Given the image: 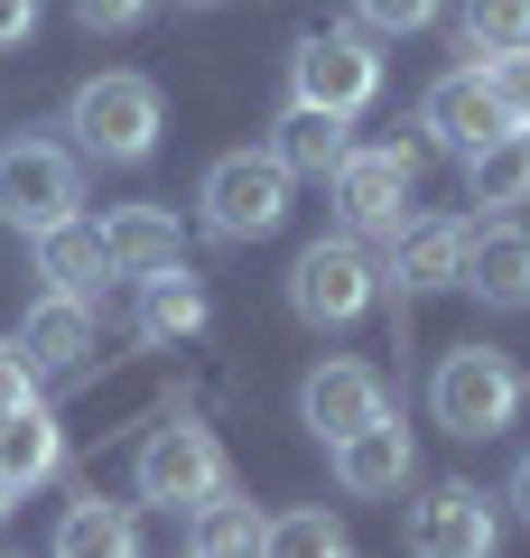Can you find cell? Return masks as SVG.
Masks as SVG:
<instances>
[{
  "mask_svg": "<svg viewBox=\"0 0 530 558\" xmlns=\"http://www.w3.org/2000/svg\"><path fill=\"white\" fill-rule=\"evenodd\" d=\"M186 521H196V531H186V558H261V531H270V521H261L233 484H224L215 502H196Z\"/></svg>",
  "mask_w": 530,
  "mask_h": 558,
  "instance_id": "obj_22",
  "label": "cell"
},
{
  "mask_svg": "<svg viewBox=\"0 0 530 558\" xmlns=\"http://www.w3.org/2000/svg\"><path fill=\"white\" fill-rule=\"evenodd\" d=\"M289 186H298V178L270 159V149H224V159L205 168V186H196L205 233H224V242L279 233V223H289Z\"/></svg>",
  "mask_w": 530,
  "mask_h": 558,
  "instance_id": "obj_4",
  "label": "cell"
},
{
  "mask_svg": "<svg viewBox=\"0 0 530 558\" xmlns=\"http://www.w3.org/2000/svg\"><path fill=\"white\" fill-rule=\"evenodd\" d=\"M270 159L289 168V178H316V186H335V168L353 159V121H335V112H308V102H289V112L270 121Z\"/></svg>",
  "mask_w": 530,
  "mask_h": 558,
  "instance_id": "obj_15",
  "label": "cell"
},
{
  "mask_svg": "<svg viewBox=\"0 0 530 558\" xmlns=\"http://www.w3.org/2000/svg\"><path fill=\"white\" fill-rule=\"evenodd\" d=\"M503 502H511V512H521V521H530V457H521V465H511V494H503Z\"/></svg>",
  "mask_w": 530,
  "mask_h": 558,
  "instance_id": "obj_31",
  "label": "cell"
},
{
  "mask_svg": "<svg viewBox=\"0 0 530 558\" xmlns=\"http://www.w3.org/2000/svg\"><path fill=\"white\" fill-rule=\"evenodd\" d=\"M177 10H224V0H177Z\"/></svg>",
  "mask_w": 530,
  "mask_h": 558,
  "instance_id": "obj_33",
  "label": "cell"
},
{
  "mask_svg": "<svg viewBox=\"0 0 530 558\" xmlns=\"http://www.w3.org/2000/svg\"><path fill=\"white\" fill-rule=\"evenodd\" d=\"M65 465V428H57V410H47V400H28V410H0V475L20 484H47Z\"/></svg>",
  "mask_w": 530,
  "mask_h": 558,
  "instance_id": "obj_19",
  "label": "cell"
},
{
  "mask_svg": "<svg viewBox=\"0 0 530 558\" xmlns=\"http://www.w3.org/2000/svg\"><path fill=\"white\" fill-rule=\"evenodd\" d=\"M373 289H382V270H373V252H363V233L308 242L298 270H289V307H298L308 326H353L363 307H373Z\"/></svg>",
  "mask_w": 530,
  "mask_h": 558,
  "instance_id": "obj_7",
  "label": "cell"
},
{
  "mask_svg": "<svg viewBox=\"0 0 530 558\" xmlns=\"http://www.w3.org/2000/svg\"><path fill=\"white\" fill-rule=\"evenodd\" d=\"M38 279H47V299H84L94 307V289L112 279V260H103V223H57V233H38Z\"/></svg>",
  "mask_w": 530,
  "mask_h": 558,
  "instance_id": "obj_16",
  "label": "cell"
},
{
  "mask_svg": "<svg viewBox=\"0 0 530 558\" xmlns=\"http://www.w3.org/2000/svg\"><path fill=\"white\" fill-rule=\"evenodd\" d=\"M410 186H419V149H400V140L353 149V159L335 168V215H345V233L400 242L410 233Z\"/></svg>",
  "mask_w": 530,
  "mask_h": 558,
  "instance_id": "obj_6",
  "label": "cell"
},
{
  "mask_svg": "<svg viewBox=\"0 0 530 558\" xmlns=\"http://www.w3.org/2000/svg\"><path fill=\"white\" fill-rule=\"evenodd\" d=\"M75 205H84V168H75L65 140H38V131L0 140V223L10 233L38 242L57 223H75Z\"/></svg>",
  "mask_w": 530,
  "mask_h": 558,
  "instance_id": "obj_3",
  "label": "cell"
},
{
  "mask_svg": "<svg viewBox=\"0 0 530 558\" xmlns=\"http://www.w3.org/2000/svg\"><path fill=\"white\" fill-rule=\"evenodd\" d=\"M47 558H140V521L121 512V502L84 494V502H65V521H57V549H47Z\"/></svg>",
  "mask_w": 530,
  "mask_h": 558,
  "instance_id": "obj_20",
  "label": "cell"
},
{
  "mask_svg": "<svg viewBox=\"0 0 530 558\" xmlns=\"http://www.w3.org/2000/svg\"><path fill=\"white\" fill-rule=\"evenodd\" d=\"M335 457V484H345L353 502H382V494H400V484H410V428H400V418H373V428H363V438H345V447H326Z\"/></svg>",
  "mask_w": 530,
  "mask_h": 558,
  "instance_id": "obj_14",
  "label": "cell"
},
{
  "mask_svg": "<svg viewBox=\"0 0 530 558\" xmlns=\"http://www.w3.org/2000/svg\"><path fill=\"white\" fill-rule=\"evenodd\" d=\"M38 38V0H0V47Z\"/></svg>",
  "mask_w": 530,
  "mask_h": 558,
  "instance_id": "obj_30",
  "label": "cell"
},
{
  "mask_svg": "<svg viewBox=\"0 0 530 558\" xmlns=\"http://www.w3.org/2000/svg\"><path fill=\"white\" fill-rule=\"evenodd\" d=\"M261 558H353L345 521L316 512V502H298V512H270V531H261Z\"/></svg>",
  "mask_w": 530,
  "mask_h": 558,
  "instance_id": "obj_24",
  "label": "cell"
},
{
  "mask_svg": "<svg viewBox=\"0 0 530 558\" xmlns=\"http://www.w3.org/2000/svg\"><path fill=\"white\" fill-rule=\"evenodd\" d=\"M224 447L215 428H186V418H168V428H149V447H140V502L149 512H196V502L224 494Z\"/></svg>",
  "mask_w": 530,
  "mask_h": 558,
  "instance_id": "obj_8",
  "label": "cell"
},
{
  "mask_svg": "<svg viewBox=\"0 0 530 558\" xmlns=\"http://www.w3.org/2000/svg\"><path fill=\"white\" fill-rule=\"evenodd\" d=\"M10 502H20V484H10V475H0V521H10Z\"/></svg>",
  "mask_w": 530,
  "mask_h": 558,
  "instance_id": "obj_32",
  "label": "cell"
},
{
  "mask_svg": "<svg viewBox=\"0 0 530 558\" xmlns=\"http://www.w3.org/2000/svg\"><path fill=\"white\" fill-rule=\"evenodd\" d=\"M466 252H474V223L437 215V223H410L392 242V279L410 299H437V289H466Z\"/></svg>",
  "mask_w": 530,
  "mask_h": 558,
  "instance_id": "obj_13",
  "label": "cell"
},
{
  "mask_svg": "<svg viewBox=\"0 0 530 558\" xmlns=\"http://www.w3.org/2000/svg\"><path fill=\"white\" fill-rule=\"evenodd\" d=\"M466 196L484 205V215H511V205H530V131H503L484 140L466 159Z\"/></svg>",
  "mask_w": 530,
  "mask_h": 558,
  "instance_id": "obj_21",
  "label": "cell"
},
{
  "mask_svg": "<svg viewBox=\"0 0 530 558\" xmlns=\"http://www.w3.org/2000/svg\"><path fill=\"white\" fill-rule=\"evenodd\" d=\"M419 131L437 140V149H456V159H474L484 140H503V102H493V75L484 65H456V75L429 84V102H419Z\"/></svg>",
  "mask_w": 530,
  "mask_h": 558,
  "instance_id": "obj_11",
  "label": "cell"
},
{
  "mask_svg": "<svg viewBox=\"0 0 530 558\" xmlns=\"http://www.w3.org/2000/svg\"><path fill=\"white\" fill-rule=\"evenodd\" d=\"M466 289L484 307H530V233L521 223H493V233H474L466 252Z\"/></svg>",
  "mask_w": 530,
  "mask_h": 558,
  "instance_id": "obj_18",
  "label": "cell"
},
{
  "mask_svg": "<svg viewBox=\"0 0 530 558\" xmlns=\"http://www.w3.org/2000/svg\"><path fill=\"white\" fill-rule=\"evenodd\" d=\"M140 10H149V0H75V20L94 28V38H121V28H140Z\"/></svg>",
  "mask_w": 530,
  "mask_h": 558,
  "instance_id": "obj_29",
  "label": "cell"
},
{
  "mask_svg": "<svg viewBox=\"0 0 530 558\" xmlns=\"http://www.w3.org/2000/svg\"><path fill=\"white\" fill-rule=\"evenodd\" d=\"M298 418H308L326 447H345V438H363L373 418H392V381H382L373 363H353V354H326L298 381Z\"/></svg>",
  "mask_w": 530,
  "mask_h": 558,
  "instance_id": "obj_9",
  "label": "cell"
},
{
  "mask_svg": "<svg viewBox=\"0 0 530 558\" xmlns=\"http://www.w3.org/2000/svg\"><path fill=\"white\" fill-rule=\"evenodd\" d=\"M196 326H205V279L196 270L140 279V336H149V344H186Z\"/></svg>",
  "mask_w": 530,
  "mask_h": 558,
  "instance_id": "obj_23",
  "label": "cell"
},
{
  "mask_svg": "<svg viewBox=\"0 0 530 558\" xmlns=\"http://www.w3.org/2000/svg\"><path fill=\"white\" fill-rule=\"evenodd\" d=\"M65 131H75L84 159L140 168L158 149V131H168V112H158V84L149 75H84L75 102H65Z\"/></svg>",
  "mask_w": 530,
  "mask_h": 558,
  "instance_id": "obj_2",
  "label": "cell"
},
{
  "mask_svg": "<svg viewBox=\"0 0 530 558\" xmlns=\"http://www.w3.org/2000/svg\"><path fill=\"white\" fill-rule=\"evenodd\" d=\"M373 94H382V57H373L363 28H308V38H298V57H289V102L353 121Z\"/></svg>",
  "mask_w": 530,
  "mask_h": 558,
  "instance_id": "obj_5",
  "label": "cell"
},
{
  "mask_svg": "<svg viewBox=\"0 0 530 558\" xmlns=\"http://www.w3.org/2000/svg\"><path fill=\"white\" fill-rule=\"evenodd\" d=\"M20 354L38 373H84V354H94V307L84 299H38L28 326H20Z\"/></svg>",
  "mask_w": 530,
  "mask_h": 558,
  "instance_id": "obj_17",
  "label": "cell"
},
{
  "mask_svg": "<svg viewBox=\"0 0 530 558\" xmlns=\"http://www.w3.org/2000/svg\"><path fill=\"white\" fill-rule=\"evenodd\" d=\"M503 549V502L474 484H429L410 502V558H493Z\"/></svg>",
  "mask_w": 530,
  "mask_h": 558,
  "instance_id": "obj_10",
  "label": "cell"
},
{
  "mask_svg": "<svg viewBox=\"0 0 530 558\" xmlns=\"http://www.w3.org/2000/svg\"><path fill=\"white\" fill-rule=\"evenodd\" d=\"M103 260H112V279H168L186 270V233H177L168 205H112L103 215Z\"/></svg>",
  "mask_w": 530,
  "mask_h": 558,
  "instance_id": "obj_12",
  "label": "cell"
},
{
  "mask_svg": "<svg viewBox=\"0 0 530 558\" xmlns=\"http://www.w3.org/2000/svg\"><path fill=\"white\" fill-rule=\"evenodd\" d=\"M38 400V363L20 354V336H0V410H28Z\"/></svg>",
  "mask_w": 530,
  "mask_h": 558,
  "instance_id": "obj_28",
  "label": "cell"
},
{
  "mask_svg": "<svg viewBox=\"0 0 530 558\" xmlns=\"http://www.w3.org/2000/svg\"><path fill=\"white\" fill-rule=\"evenodd\" d=\"M353 20L382 28V38H410V28H429V20H437V0H353Z\"/></svg>",
  "mask_w": 530,
  "mask_h": 558,
  "instance_id": "obj_26",
  "label": "cell"
},
{
  "mask_svg": "<svg viewBox=\"0 0 530 558\" xmlns=\"http://www.w3.org/2000/svg\"><path fill=\"white\" fill-rule=\"evenodd\" d=\"M511 410H521V363L503 354V344H456V354H437L429 373V418L447 428V438L484 447L511 428Z\"/></svg>",
  "mask_w": 530,
  "mask_h": 558,
  "instance_id": "obj_1",
  "label": "cell"
},
{
  "mask_svg": "<svg viewBox=\"0 0 530 558\" xmlns=\"http://www.w3.org/2000/svg\"><path fill=\"white\" fill-rule=\"evenodd\" d=\"M484 75H493V102H503V121H511V131H530V57H493Z\"/></svg>",
  "mask_w": 530,
  "mask_h": 558,
  "instance_id": "obj_27",
  "label": "cell"
},
{
  "mask_svg": "<svg viewBox=\"0 0 530 558\" xmlns=\"http://www.w3.org/2000/svg\"><path fill=\"white\" fill-rule=\"evenodd\" d=\"M466 57L493 65V57H530V0H466Z\"/></svg>",
  "mask_w": 530,
  "mask_h": 558,
  "instance_id": "obj_25",
  "label": "cell"
}]
</instances>
